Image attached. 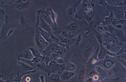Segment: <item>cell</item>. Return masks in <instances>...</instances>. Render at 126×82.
Here are the masks:
<instances>
[{"mask_svg":"<svg viewBox=\"0 0 126 82\" xmlns=\"http://www.w3.org/2000/svg\"><path fill=\"white\" fill-rule=\"evenodd\" d=\"M99 45L94 33H90L85 35L78 48V55L81 60L86 63Z\"/></svg>","mask_w":126,"mask_h":82,"instance_id":"cell-1","label":"cell"},{"mask_svg":"<svg viewBox=\"0 0 126 82\" xmlns=\"http://www.w3.org/2000/svg\"><path fill=\"white\" fill-rule=\"evenodd\" d=\"M89 25L85 20L75 18L67 22L57 25V29L52 33L54 35L60 34L62 31L71 32L74 36L84 31L87 30Z\"/></svg>","mask_w":126,"mask_h":82,"instance_id":"cell-2","label":"cell"},{"mask_svg":"<svg viewBox=\"0 0 126 82\" xmlns=\"http://www.w3.org/2000/svg\"><path fill=\"white\" fill-rule=\"evenodd\" d=\"M54 36L56 37L54 42L68 50L70 46L74 44L76 40V38H73L74 36L69 32L62 31L60 34Z\"/></svg>","mask_w":126,"mask_h":82,"instance_id":"cell-3","label":"cell"},{"mask_svg":"<svg viewBox=\"0 0 126 82\" xmlns=\"http://www.w3.org/2000/svg\"><path fill=\"white\" fill-rule=\"evenodd\" d=\"M0 42L5 40L7 38L8 32L13 27V24L10 17L6 15L4 21L0 26Z\"/></svg>","mask_w":126,"mask_h":82,"instance_id":"cell-4","label":"cell"},{"mask_svg":"<svg viewBox=\"0 0 126 82\" xmlns=\"http://www.w3.org/2000/svg\"><path fill=\"white\" fill-rule=\"evenodd\" d=\"M119 41L116 37H105L102 45L111 52L116 54L120 50Z\"/></svg>","mask_w":126,"mask_h":82,"instance_id":"cell-5","label":"cell"},{"mask_svg":"<svg viewBox=\"0 0 126 82\" xmlns=\"http://www.w3.org/2000/svg\"><path fill=\"white\" fill-rule=\"evenodd\" d=\"M17 18L19 27L22 29L29 31L31 28L32 24L26 14L23 12H20L17 15Z\"/></svg>","mask_w":126,"mask_h":82,"instance_id":"cell-6","label":"cell"},{"mask_svg":"<svg viewBox=\"0 0 126 82\" xmlns=\"http://www.w3.org/2000/svg\"><path fill=\"white\" fill-rule=\"evenodd\" d=\"M107 72L108 76H114L118 77L126 76V68L121 63L117 62Z\"/></svg>","mask_w":126,"mask_h":82,"instance_id":"cell-7","label":"cell"},{"mask_svg":"<svg viewBox=\"0 0 126 82\" xmlns=\"http://www.w3.org/2000/svg\"><path fill=\"white\" fill-rule=\"evenodd\" d=\"M117 62L115 57L107 55L104 59L99 61L96 65L99 66L107 72Z\"/></svg>","mask_w":126,"mask_h":82,"instance_id":"cell-8","label":"cell"},{"mask_svg":"<svg viewBox=\"0 0 126 82\" xmlns=\"http://www.w3.org/2000/svg\"><path fill=\"white\" fill-rule=\"evenodd\" d=\"M86 68L85 64L78 63L75 75L70 79V82H80L85 79Z\"/></svg>","mask_w":126,"mask_h":82,"instance_id":"cell-9","label":"cell"},{"mask_svg":"<svg viewBox=\"0 0 126 82\" xmlns=\"http://www.w3.org/2000/svg\"><path fill=\"white\" fill-rule=\"evenodd\" d=\"M33 40L34 44L40 52L44 50L49 43L46 41L37 30H35Z\"/></svg>","mask_w":126,"mask_h":82,"instance_id":"cell-10","label":"cell"},{"mask_svg":"<svg viewBox=\"0 0 126 82\" xmlns=\"http://www.w3.org/2000/svg\"><path fill=\"white\" fill-rule=\"evenodd\" d=\"M36 13L37 18L35 26H38L43 30L52 34L51 27L42 17L38 9Z\"/></svg>","mask_w":126,"mask_h":82,"instance_id":"cell-11","label":"cell"},{"mask_svg":"<svg viewBox=\"0 0 126 82\" xmlns=\"http://www.w3.org/2000/svg\"><path fill=\"white\" fill-rule=\"evenodd\" d=\"M34 1L30 0H17L15 1L14 6L16 9L19 11H23L29 8Z\"/></svg>","mask_w":126,"mask_h":82,"instance_id":"cell-12","label":"cell"},{"mask_svg":"<svg viewBox=\"0 0 126 82\" xmlns=\"http://www.w3.org/2000/svg\"><path fill=\"white\" fill-rule=\"evenodd\" d=\"M99 49V45L98 46L96 49L89 59L88 61L85 64L86 68H94L96 64L99 61L98 55Z\"/></svg>","mask_w":126,"mask_h":82,"instance_id":"cell-13","label":"cell"},{"mask_svg":"<svg viewBox=\"0 0 126 82\" xmlns=\"http://www.w3.org/2000/svg\"><path fill=\"white\" fill-rule=\"evenodd\" d=\"M59 64H58L55 60H52L47 66L45 71L47 72L48 76L52 73H58L59 72Z\"/></svg>","mask_w":126,"mask_h":82,"instance_id":"cell-14","label":"cell"},{"mask_svg":"<svg viewBox=\"0 0 126 82\" xmlns=\"http://www.w3.org/2000/svg\"><path fill=\"white\" fill-rule=\"evenodd\" d=\"M60 46L56 42H53L49 43L45 49L41 52L42 55L49 56L51 54L56 52Z\"/></svg>","mask_w":126,"mask_h":82,"instance_id":"cell-15","label":"cell"},{"mask_svg":"<svg viewBox=\"0 0 126 82\" xmlns=\"http://www.w3.org/2000/svg\"><path fill=\"white\" fill-rule=\"evenodd\" d=\"M107 55L114 57L116 56V54L110 51L103 45H99V50L97 56L99 61L104 59Z\"/></svg>","mask_w":126,"mask_h":82,"instance_id":"cell-16","label":"cell"},{"mask_svg":"<svg viewBox=\"0 0 126 82\" xmlns=\"http://www.w3.org/2000/svg\"><path fill=\"white\" fill-rule=\"evenodd\" d=\"M82 0H79L75 2L69 7L66 11V14L70 18L72 19L75 14L77 9Z\"/></svg>","mask_w":126,"mask_h":82,"instance_id":"cell-17","label":"cell"},{"mask_svg":"<svg viewBox=\"0 0 126 82\" xmlns=\"http://www.w3.org/2000/svg\"><path fill=\"white\" fill-rule=\"evenodd\" d=\"M17 58H20L28 60L32 59L34 57L31 51L29 49L23 50L16 55Z\"/></svg>","mask_w":126,"mask_h":82,"instance_id":"cell-18","label":"cell"},{"mask_svg":"<svg viewBox=\"0 0 126 82\" xmlns=\"http://www.w3.org/2000/svg\"><path fill=\"white\" fill-rule=\"evenodd\" d=\"M35 30L37 31L49 43L53 42L52 36L53 35L45 31L39 27H35Z\"/></svg>","mask_w":126,"mask_h":82,"instance_id":"cell-19","label":"cell"},{"mask_svg":"<svg viewBox=\"0 0 126 82\" xmlns=\"http://www.w3.org/2000/svg\"><path fill=\"white\" fill-rule=\"evenodd\" d=\"M113 33L120 42L126 43V36L122 31L115 28Z\"/></svg>","mask_w":126,"mask_h":82,"instance_id":"cell-20","label":"cell"},{"mask_svg":"<svg viewBox=\"0 0 126 82\" xmlns=\"http://www.w3.org/2000/svg\"><path fill=\"white\" fill-rule=\"evenodd\" d=\"M75 74V72L64 70L63 72L60 76L61 80L63 82L70 80Z\"/></svg>","mask_w":126,"mask_h":82,"instance_id":"cell-21","label":"cell"},{"mask_svg":"<svg viewBox=\"0 0 126 82\" xmlns=\"http://www.w3.org/2000/svg\"><path fill=\"white\" fill-rule=\"evenodd\" d=\"M94 69L101 80L108 76L107 72L100 66L98 65L94 67Z\"/></svg>","mask_w":126,"mask_h":82,"instance_id":"cell-22","label":"cell"},{"mask_svg":"<svg viewBox=\"0 0 126 82\" xmlns=\"http://www.w3.org/2000/svg\"><path fill=\"white\" fill-rule=\"evenodd\" d=\"M66 71L75 72L76 70L78 65V63L71 62H65Z\"/></svg>","mask_w":126,"mask_h":82,"instance_id":"cell-23","label":"cell"},{"mask_svg":"<svg viewBox=\"0 0 126 82\" xmlns=\"http://www.w3.org/2000/svg\"><path fill=\"white\" fill-rule=\"evenodd\" d=\"M18 65L19 68L23 71H28L34 69L33 67L21 61H18Z\"/></svg>","mask_w":126,"mask_h":82,"instance_id":"cell-24","label":"cell"},{"mask_svg":"<svg viewBox=\"0 0 126 82\" xmlns=\"http://www.w3.org/2000/svg\"><path fill=\"white\" fill-rule=\"evenodd\" d=\"M85 74V78L93 77L95 75L97 74L94 68H86Z\"/></svg>","mask_w":126,"mask_h":82,"instance_id":"cell-25","label":"cell"},{"mask_svg":"<svg viewBox=\"0 0 126 82\" xmlns=\"http://www.w3.org/2000/svg\"><path fill=\"white\" fill-rule=\"evenodd\" d=\"M125 77H126V75L114 78L108 76L102 80H100V82H117L121 78Z\"/></svg>","mask_w":126,"mask_h":82,"instance_id":"cell-26","label":"cell"},{"mask_svg":"<svg viewBox=\"0 0 126 82\" xmlns=\"http://www.w3.org/2000/svg\"><path fill=\"white\" fill-rule=\"evenodd\" d=\"M49 78L50 82H63L61 80L60 75L58 73H54L51 75Z\"/></svg>","mask_w":126,"mask_h":82,"instance_id":"cell-27","label":"cell"},{"mask_svg":"<svg viewBox=\"0 0 126 82\" xmlns=\"http://www.w3.org/2000/svg\"><path fill=\"white\" fill-rule=\"evenodd\" d=\"M95 38L99 45H102L103 41V35L101 33L97 31H95L94 33Z\"/></svg>","mask_w":126,"mask_h":82,"instance_id":"cell-28","label":"cell"},{"mask_svg":"<svg viewBox=\"0 0 126 82\" xmlns=\"http://www.w3.org/2000/svg\"><path fill=\"white\" fill-rule=\"evenodd\" d=\"M120 49L119 51L115 54L116 56L126 53V43L120 42Z\"/></svg>","mask_w":126,"mask_h":82,"instance_id":"cell-29","label":"cell"},{"mask_svg":"<svg viewBox=\"0 0 126 82\" xmlns=\"http://www.w3.org/2000/svg\"><path fill=\"white\" fill-rule=\"evenodd\" d=\"M34 68H36L41 70L44 71L47 68V66L43 62L34 64Z\"/></svg>","mask_w":126,"mask_h":82,"instance_id":"cell-30","label":"cell"},{"mask_svg":"<svg viewBox=\"0 0 126 82\" xmlns=\"http://www.w3.org/2000/svg\"><path fill=\"white\" fill-rule=\"evenodd\" d=\"M43 58V55H41L39 56L34 57L31 60V61L33 65V67L34 68V64L42 62Z\"/></svg>","mask_w":126,"mask_h":82,"instance_id":"cell-31","label":"cell"},{"mask_svg":"<svg viewBox=\"0 0 126 82\" xmlns=\"http://www.w3.org/2000/svg\"><path fill=\"white\" fill-rule=\"evenodd\" d=\"M28 48L31 51L34 57H36L41 55L39 50L35 47H32Z\"/></svg>","mask_w":126,"mask_h":82,"instance_id":"cell-32","label":"cell"},{"mask_svg":"<svg viewBox=\"0 0 126 82\" xmlns=\"http://www.w3.org/2000/svg\"><path fill=\"white\" fill-rule=\"evenodd\" d=\"M5 12L3 8H0V24L1 26L4 22L6 15Z\"/></svg>","mask_w":126,"mask_h":82,"instance_id":"cell-33","label":"cell"},{"mask_svg":"<svg viewBox=\"0 0 126 82\" xmlns=\"http://www.w3.org/2000/svg\"><path fill=\"white\" fill-rule=\"evenodd\" d=\"M68 50L60 46L58 49L55 52L59 53L61 55V57L62 58L64 56Z\"/></svg>","mask_w":126,"mask_h":82,"instance_id":"cell-34","label":"cell"},{"mask_svg":"<svg viewBox=\"0 0 126 82\" xmlns=\"http://www.w3.org/2000/svg\"><path fill=\"white\" fill-rule=\"evenodd\" d=\"M49 57L51 60L56 61L58 59L61 57L60 54L57 52H55L51 54Z\"/></svg>","mask_w":126,"mask_h":82,"instance_id":"cell-35","label":"cell"},{"mask_svg":"<svg viewBox=\"0 0 126 82\" xmlns=\"http://www.w3.org/2000/svg\"><path fill=\"white\" fill-rule=\"evenodd\" d=\"M50 15L53 22L55 25H57V24L56 21V15L55 14L54 12L51 7L50 10Z\"/></svg>","mask_w":126,"mask_h":82,"instance_id":"cell-36","label":"cell"},{"mask_svg":"<svg viewBox=\"0 0 126 82\" xmlns=\"http://www.w3.org/2000/svg\"><path fill=\"white\" fill-rule=\"evenodd\" d=\"M83 37L81 35H79L76 38V40L74 44L77 46L78 47L81 43Z\"/></svg>","mask_w":126,"mask_h":82,"instance_id":"cell-37","label":"cell"},{"mask_svg":"<svg viewBox=\"0 0 126 82\" xmlns=\"http://www.w3.org/2000/svg\"><path fill=\"white\" fill-rule=\"evenodd\" d=\"M43 62H44L46 66L48 65L49 63L52 61L50 59L49 56L46 55H43Z\"/></svg>","mask_w":126,"mask_h":82,"instance_id":"cell-38","label":"cell"},{"mask_svg":"<svg viewBox=\"0 0 126 82\" xmlns=\"http://www.w3.org/2000/svg\"><path fill=\"white\" fill-rule=\"evenodd\" d=\"M15 0H1L0 3L2 4H9L14 2Z\"/></svg>","mask_w":126,"mask_h":82,"instance_id":"cell-39","label":"cell"},{"mask_svg":"<svg viewBox=\"0 0 126 82\" xmlns=\"http://www.w3.org/2000/svg\"><path fill=\"white\" fill-rule=\"evenodd\" d=\"M108 27V31L110 33H113L115 28L111 25H109Z\"/></svg>","mask_w":126,"mask_h":82,"instance_id":"cell-40","label":"cell"},{"mask_svg":"<svg viewBox=\"0 0 126 82\" xmlns=\"http://www.w3.org/2000/svg\"><path fill=\"white\" fill-rule=\"evenodd\" d=\"M56 61L57 63L59 64H65V62L64 60L61 57L58 59Z\"/></svg>","mask_w":126,"mask_h":82,"instance_id":"cell-41","label":"cell"},{"mask_svg":"<svg viewBox=\"0 0 126 82\" xmlns=\"http://www.w3.org/2000/svg\"><path fill=\"white\" fill-rule=\"evenodd\" d=\"M125 15V13L123 12H121L119 13L118 15V18L120 19H124Z\"/></svg>","mask_w":126,"mask_h":82,"instance_id":"cell-42","label":"cell"},{"mask_svg":"<svg viewBox=\"0 0 126 82\" xmlns=\"http://www.w3.org/2000/svg\"><path fill=\"white\" fill-rule=\"evenodd\" d=\"M126 23V19H121L117 21V24L122 25Z\"/></svg>","mask_w":126,"mask_h":82,"instance_id":"cell-43","label":"cell"},{"mask_svg":"<svg viewBox=\"0 0 126 82\" xmlns=\"http://www.w3.org/2000/svg\"><path fill=\"white\" fill-rule=\"evenodd\" d=\"M111 24L114 27H115L117 25V21L115 18H113Z\"/></svg>","mask_w":126,"mask_h":82,"instance_id":"cell-44","label":"cell"},{"mask_svg":"<svg viewBox=\"0 0 126 82\" xmlns=\"http://www.w3.org/2000/svg\"><path fill=\"white\" fill-rule=\"evenodd\" d=\"M112 20L110 18L108 17L106 19L105 21L107 24H111Z\"/></svg>","mask_w":126,"mask_h":82,"instance_id":"cell-45","label":"cell"},{"mask_svg":"<svg viewBox=\"0 0 126 82\" xmlns=\"http://www.w3.org/2000/svg\"><path fill=\"white\" fill-rule=\"evenodd\" d=\"M94 80L92 78H86L84 80V82H93Z\"/></svg>","mask_w":126,"mask_h":82,"instance_id":"cell-46","label":"cell"},{"mask_svg":"<svg viewBox=\"0 0 126 82\" xmlns=\"http://www.w3.org/2000/svg\"><path fill=\"white\" fill-rule=\"evenodd\" d=\"M114 27L116 29H119L122 28L123 27L122 25L118 24H117V25Z\"/></svg>","mask_w":126,"mask_h":82,"instance_id":"cell-47","label":"cell"},{"mask_svg":"<svg viewBox=\"0 0 126 82\" xmlns=\"http://www.w3.org/2000/svg\"><path fill=\"white\" fill-rule=\"evenodd\" d=\"M13 29H11L8 33V34L7 36V38L10 35L13 33Z\"/></svg>","mask_w":126,"mask_h":82,"instance_id":"cell-48","label":"cell"},{"mask_svg":"<svg viewBox=\"0 0 126 82\" xmlns=\"http://www.w3.org/2000/svg\"><path fill=\"white\" fill-rule=\"evenodd\" d=\"M126 68V60L121 63Z\"/></svg>","mask_w":126,"mask_h":82,"instance_id":"cell-49","label":"cell"},{"mask_svg":"<svg viewBox=\"0 0 126 82\" xmlns=\"http://www.w3.org/2000/svg\"><path fill=\"white\" fill-rule=\"evenodd\" d=\"M124 30L126 32V26H125L124 27Z\"/></svg>","mask_w":126,"mask_h":82,"instance_id":"cell-50","label":"cell"},{"mask_svg":"<svg viewBox=\"0 0 126 82\" xmlns=\"http://www.w3.org/2000/svg\"><path fill=\"white\" fill-rule=\"evenodd\" d=\"M100 80H99L97 81H94L93 82H100Z\"/></svg>","mask_w":126,"mask_h":82,"instance_id":"cell-51","label":"cell"}]
</instances>
